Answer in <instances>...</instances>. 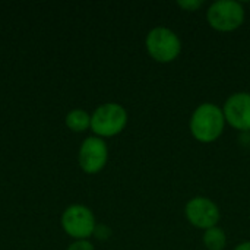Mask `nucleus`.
Returning <instances> with one entry per match:
<instances>
[{"label":"nucleus","instance_id":"6","mask_svg":"<svg viewBox=\"0 0 250 250\" xmlns=\"http://www.w3.org/2000/svg\"><path fill=\"white\" fill-rule=\"evenodd\" d=\"M185 215L193 227L204 231L215 227L221 218L218 205L205 196H195L189 199L185 207Z\"/></svg>","mask_w":250,"mask_h":250},{"label":"nucleus","instance_id":"8","mask_svg":"<svg viewBox=\"0 0 250 250\" xmlns=\"http://www.w3.org/2000/svg\"><path fill=\"white\" fill-rule=\"evenodd\" d=\"M223 113L226 123L240 132L250 130V92H234L231 94L224 105Z\"/></svg>","mask_w":250,"mask_h":250},{"label":"nucleus","instance_id":"12","mask_svg":"<svg viewBox=\"0 0 250 250\" xmlns=\"http://www.w3.org/2000/svg\"><path fill=\"white\" fill-rule=\"evenodd\" d=\"M67 250H94V246L89 240H76L67 248Z\"/></svg>","mask_w":250,"mask_h":250},{"label":"nucleus","instance_id":"3","mask_svg":"<svg viewBox=\"0 0 250 250\" xmlns=\"http://www.w3.org/2000/svg\"><path fill=\"white\" fill-rule=\"evenodd\" d=\"M127 125V111L122 104L105 103L91 116V130L98 138H111L123 132Z\"/></svg>","mask_w":250,"mask_h":250},{"label":"nucleus","instance_id":"4","mask_svg":"<svg viewBox=\"0 0 250 250\" xmlns=\"http://www.w3.org/2000/svg\"><path fill=\"white\" fill-rule=\"evenodd\" d=\"M245 7L236 0L214 1L207 10V19L211 28L220 32H231L245 22Z\"/></svg>","mask_w":250,"mask_h":250},{"label":"nucleus","instance_id":"13","mask_svg":"<svg viewBox=\"0 0 250 250\" xmlns=\"http://www.w3.org/2000/svg\"><path fill=\"white\" fill-rule=\"evenodd\" d=\"M234 250H250V240L249 242H243L240 245H237Z\"/></svg>","mask_w":250,"mask_h":250},{"label":"nucleus","instance_id":"2","mask_svg":"<svg viewBox=\"0 0 250 250\" xmlns=\"http://www.w3.org/2000/svg\"><path fill=\"white\" fill-rule=\"evenodd\" d=\"M145 47L148 54L158 63H171L182 53L179 35L167 26L152 28L145 38Z\"/></svg>","mask_w":250,"mask_h":250},{"label":"nucleus","instance_id":"9","mask_svg":"<svg viewBox=\"0 0 250 250\" xmlns=\"http://www.w3.org/2000/svg\"><path fill=\"white\" fill-rule=\"evenodd\" d=\"M202 242L208 250H224L227 245V234L221 227L215 226L204 231Z\"/></svg>","mask_w":250,"mask_h":250},{"label":"nucleus","instance_id":"11","mask_svg":"<svg viewBox=\"0 0 250 250\" xmlns=\"http://www.w3.org/2000/svg\"><path fill=\"white\" fill-rule=\"evenodd\" d=\"M202 4H204L202 0H179L177 1V6L186 12H196Z\"/></svg>","mask_w":250,"mask_h":250},{"label":"nucleus","instance_id":"10","mask_svg":"<svg viewBox=\"0 0 250 250\" xmlns=\"http://www.w3.org/2000/svg\"><path fill=\"white\" fill-rule=\"evenodd\" d=\"M66 126L73 132H83L86 129H91V114H88L85 110L75 108L67 113L66 116Z\"/></svg>","mask_w":250,"mask_h":250},{"label":"nucleus","instance_id":"5","mask_svg":"<svg viewBox=\"0 0 250 250\" xmlns=\"http://www.w3.org/2000/svg\"><path fill=\"white\" fill-rule=\"evenodd\" d=\"M62 227L70 237L76 240H88L95 231V217L85 205H70L62 215Z\"/></svg>","mask_w":250,"mask_h":250},{"label":"nucleus","instance_id":"1","mask_svg":"<svg viewBox=\"0 0 250 250\" xmlns=\"http://www.w3.org/2000/svg\"><path fill=\"white\" fill-rule=\"evenodd\" d=\"M190 133L192 136L202 144L215 142L226 129V119L223 108L212 103L199 104L190 117Z\"/></svg>","mask_w":250,"mask_h":250},{"label":"nucleus","instance_id":"7","mask_svg":"<svg viewBox=\"0 0 250 250\" xmlns=\"http://www.w3.org/2000/svg\"><path fill=\"white\" fill-rule=\"evenodd\" d=\"M108 160V148L103 138L89 136L79 148V166L88 174L100 173Z\"/></svg>","mask_w":250,"mask_h":250}]
</instances>
